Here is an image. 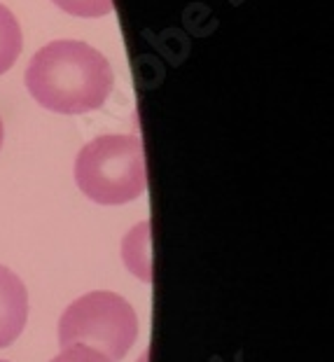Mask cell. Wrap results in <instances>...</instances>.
Masks as SVG:
<instances>
[{
	"label": "cell",
	"mask_w": 334,
	"mask_h": 362,
	"mask_svg": "<svg viewBox=\"0 0 334 362\" xmlns=\"http://www.w3.org/2000/svg\"><path fill=\"white\" fill-rule=\"evenodd\" d=\"M75 180L82 194L100 206H122L147 187L145 152L138 136H98L75 159Z\"/></svg>",
	"instance_id": "obj_2"
},
{
	"label": "cell",
	"mask_w": 334,
	"mask_h": 362,
	"mask_svg": "<svg viewBox=\"0 0 334 362\" xmlns=\"http://www.w3.org/2000/svg\"><path fill=\"white\" fill-rule=\"evenodd\" d=\"M28 320V292L14 272L0 264V349L17 341Z\"/></svg>",
	"instance_id": "obj_4"
},
{
	"label": "cell",
	"mask_w": 334,
	"mask_h": 362,
	"mask_svg": "<svg viewBox=\"0 0 334 362\" xmlns=\"http://www.w3.org/2000/svg\"><path fill=\"white\" fill-rule=\"evenodd\" d=\"M124 264L143 283L152 281V248H150V222H141L124 236L122 243Z\"/></svg>",
	"instance_id": "obj_5"
},
{
	"label": "cell",
	"mask_w": 334,
	"mask_h": 362,
	"mask_svg": "<svg viewBox=\"0 0 334 362\" xmlns=\"http://www.w3.org/2000/svg\"><path fill=\"white\" fill-rule=\"evenodd\" d=\"M0 362H5V360H0Z\"/></svg>",
	"instance_id": "obj_10"
},
{
	"label": "cell",
	"mask_w": 334,
	"mask_h": 362,
	"mask_svg": "<svg viewBox=\"0 0 334 362\" xmlns=\"http://www.w3.org/2000/svg\"><path fill=\"white\" fill-rule=\"evenodd\" d=\"M54 5L73 17L96 19L113 12V0H52Z\"/></svg>",
	"instance_id": "obj_7"
},
{
	"label": "cell",
	"mask_w": 334,
	"mask_h": 362,
	"mask_svg": "<svg viewBox=\"0 0 334 362\" xmlns=\"http://www.w3.org/2000/svg\"><path fill=\"white\" fill-rule=\"evenodd\" d=\"M52 362H110L103 353H98L89 346H66Z\"/></svg>",
	"instance_id": "obj_8"
},
{
	"label": "cell",
	"mask_w": 334,
	"mask_h": 362,
	"mask_svg": "<svg viewBox=\"0 0 334 362\" xmlns=\"http://www.w3.org/2000/svg\"><path fill=\"white\" fill-rule=\"evenodd\" d=\"M3 136H5V131H3V119H0V145H3Z\"/></svg>",
	"instance_id": "obj_9"
},
{
	"label": "cell",
	"mask_w": 334,
	"mask_h": 362,
	"mask_svg": "<svg viewBox=\"0 0 334 362\" xmlns=\"http://www.w3.org/2000/svg\"><path fill=\"white\" fill-rule=\"evenodd\" d=\"M21 42L24 37H21L19 21L5 5H0V75L10 71L14 61L19 59Z\"/></svg>",
	"instance_id": "obj_6"
},
{
	"label": "cell",
	"mask_w": 334,
	"mask_h": 362,
	"mask_svg": "<svg viewBox=\"0 0 334 362\" xmlns=\"http://www.w3.org/2000/svg\"><path fill=\"white\" fill-rule=\"evenodd\" d=\"M138 337L136 311L115 292H89L68 306L59 320V344L89 346L110 360L120 362Z\"/></svg>",
	"instance_id": "obj_3"
},
{
	"label": "cell",
	"mask_w": 334,
	"mask_h": 362,
	"mask_svg": "<svg viewBox=\"0 0 334 362\" xmlns=\"http://www.w3.org/2000/svg\"><path fill=\"white\" fill-rule=\"evenodd\" d=\"M113 68L98 49L77 40H54L35 52L26 87L42 107L82 115L100 107L113 91Z\"/></svg>",
	"instance_id": "obj_1"
}]
</instances>
